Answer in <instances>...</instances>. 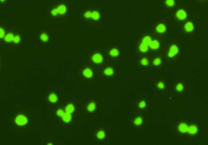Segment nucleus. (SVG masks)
<instances>
[{
	"label": "nucleus",
	"mask_w": 208,
	"mask_h": 145,
	"mask_svg": "<svg viewBox=\"0 0 208 145\" xmlns=\"http://www.w3.org/2000/svg\"><path fill=\"white\" fill-rule=\"evenodd\" d=\"M8 0H0V4H4L6 2H7Z\"/></svg>",
	"instance_id": "72a5a7b5"
},
{
	"label": "nucleus",
	"mask_w": 208,
	"mask_h": 145,
	"mask_svg": "<svg viewBox=\"0 0 208 145\" xmlns=\"http://www.w3.org/2000/svg\"><path fill=\"white\" fill-rule=\"evenodd\" d=\"M147 102H146V100H142L137 103V107L139 109H144L147 107Z\"/></svg>",
	"instance_id": "c85d7f7f"
},
{
	"label": "nucleus",
	"mask_w": 208,
	"mask_h": 145,
	"mask_svg": "<svg viewBox=\"0 0 208 145\" xmlns=\"http://www.w3.org/2000/svg\"><path fill=\"white\" fill-rule=\"evenodd\" d=\"M106 132L104 129H99L96 133V138L99 140H104L106 138Z\"/></svg>",
	"instance_id": "5701e85b"
},
{
	"label": "nucleus",
	"mask_w": 208,
	"mask_h": 145,
	"mask_svg": "<svg viewBox=\"0 0 208 145\" xmlns=\"http://www.w3.org/2000/svg\"><path fill=\"white\" fill-rule=\"evenodd\" d=\"M91 14H92V11L88 10V11H85L83 14V17L86 20H90L91 19Z\"/></svg>",
	"instance_id": "7c9ffc66"
},
{
	"label": "nucleus",
	"mask_w": 208,
	"mask_h": 145,
	"mask_svg": "<svg viewBox=\"0 0 208 145\" xmlns=\"http://www.w3.org/2000/svg\"><path fill=\"white\" fill-rule=\"evenodd\" d=\"M200 1H205V0H200Z\"/></svg>",
	"instance_id": "c9c22d12"
},
{
	"label": "nucleus",
	"mask_w": 208,
	"mask_h": 145,
	"mask_svg": "<svg viewBox=\"0 0 208 145\" xmlns=\"http://www.w3.org/2000/svg\"><path fill=\"white\" fill-rule=\"evenodd\" d=\"M22 38L21 36L18 34H15V36H14L13 41V44L15 45H18L22 43Z\"/></svg>",
	"instance_id": "bb28decb"
},
{
	"label": "nucleus",
	"mask_w": 208,
	"mask_h": 145,
	"mask_svg": "<svg viewBox=\"0 0 208 145\" xmlns=\"http://www.w3.org/2000/svg\"><path fill=\"white\" fill-rule=\"evenodd\" d=\"M91 62H92L93 64H96V65H100V64H102L104 62V56L101 53L99 52H96L94 53L91 56Z\"/></svg>",
	"instance_id": "20e7f679"
},
{
	"label": "nucleus",
	"mask_w": 208,
	"mask_h": 145,
	"mask_svg": "<svg viewBox=\"0 0 208 145\" xmlns=\"http://www.w3.org/2000/svg\"><path fill=\"white\" fill-rule=\"evenodd\" d=\"M13 122L17 127L23 128L29 124V118L24 113H18L14 117Z\"/></svg>",
	"instance_id": "f03ea898"
},
{
	"label": "nucleus",
	"mask_w": 208,
	"mask_h": 145,
	"mask_svg": "<svg viewBox=\"0 0 208 145\" xmlns=\"http://www.w3.org/2000/svg\"><path fill=\"white\" fill-rule=\"evenodd\" d=\"M64 109L65 112L71 113V114H74V113L76 112V107H75L74 104L72 102L67 104L64 107Z\"/></svg>",
	"instance_id": "6ab92c4d"
},
{
	"label": "nucleus",
	"mask_w": 208,
	"mask_h": 145,
	"mask_svg": "<svg viewBox=\"0 0 208 145\" xmlns=\"http://www.w3.org/2000/svg\"><path fill=\"white\" fill-rule=\"evenodd\" d=\"M65 113L64 108H58V109H56V111H55V115H57L58 117H60L61 118L63 115H64V113Z\"/></svg>",
	"instance_id": "c756f323"
},
{
	"label": "nucleus",
	"mask_w": 208,
	"mask_h": 145,
	"mask_svg": "<svg viewBox=\"0 0 208 145\" xmlns=\"http://www.w3.org/2000/svg\"><path fill=\"white\" fill-rule=\"evenodd\" d=\"M164 4L166 8L171 9L176 6V0H164Z\"/></svg>",
	"instance_id": "a878e982"
},
{
	"label": "nucleus",
	"mask_w": 208,
	"mask_h": 145,
	"mask_svg": "<svg viewBox=\"0 0 208 145\" xmlns=\"http://www.w3.org/2000/svg\"><path fill=\"white\" fill-rule=\"evenodd\" d=\"M61 119H62L63 122L65 123V124H69L73 120V114L65 112L64 115L61 117Z\"/></svg>",
	"instance_id": "a211bd4d"
},
{
	"label": "nucleus",
	"mask_w": 208,
	"mask_h": 145,
	"mask_svg": "<svg viewBox=\"0 0 208 145\" xmlns=\"http://www.w3.org/2000/svg\"><path fill=\"white\" fill-rule=\"evenodd\" d=\"M188 124L185 122H181L178 124L177 131L181 134H186L187 132Z\"/></svg>",
	"instance_id": "ddd939ff"
},
{
	"label": "nucleus",
	"mask_w": 208,
	"mask_h": 145,
	"mask_svg": "<svg viewBox=\"0 0 208 145\" xmlns=\"http://www.w3.org/2000/svg\"><path fill=\"white\" fill-rule=\"evenodd\" d=\"M47 101L52 104H56L59 102V96L55 92H51L47 96Z\"/></svg>",
	"instance_id": "6e6552de"
},
{
	"label": "nucleus",
	"mask_w": 208,
	"mask_h": 145,
	"mask_svg": "<svg viewBox=\"0 0 208 145\" xmlns=\"http://www.w3.org/2000/svg\"><path fill=\"white\" fill-rule=\"evenodd\" d=\"M160 47H161V44H160V41L157 39H152L149 44V49L153 51H157L160 49Z\"/></svg>",
	"instance_id": "f8f14e48"
},
{
	"label": "nucleus",
	"mask_w": 208,
	"mask_h": 145,
	"mask_svg": "<svg viewBox=\"0 0 208 145\" xmlns=\"http://www.w3.org/2000/svg\"><path fill=\"white\" fill-rule=\"evenodd\" d=\"M140 65H142V66H148L150 64V61L148 58L144 57V58H142L141 60H140Z\"/></svg>",
	"instance_id": "cd10ccee"
},
{
	"label": "nucleus",
	"mask_w": 208,
	"mask_h": 145,
	"mask_svg": "<svg viewBox=\"0 0 208 145\" xmlns=\"http://www.w3.org/2000/svg\"><path fill=\"white\" fill-rule=\"evenodd\" d=\"M138 50L142 53H147L149 51V46L148 45H146L144 43H142L140 42V44L138 45Z\"/></svg>",
	"instance_id": "412c9836"
},
{
	"label": "nucleus",
	"mask_w": 208,
	"mask_h": 145,
	"mask_svg": "<svg viewBox=\"0 0 208 145\" xmlns=\"http://www.w3.org/2000/svg\"><path fill=\"white\" fill-rule=\"evenodd\" d=\"M6 33V31L5 28H3V27L0 26V40H3Z\"/></svg>",
	"instance_id": "473e14b6"
},
{
	"label": "nucleus",
	"mask_w": 208,
	"mask_h": 145,
	"mask_svg": "<svg viewBox=\"0 0 208 145\" xmlns=\"http://www.w3.org/2000/svg\"><path fill=\"white\" fill-rule=\"evenodd\" d=\"M180 53V48L177 44H173L169 46L168 51L166 53V57L169 59H172L177 57Z\"/></svg>",
	"instance_id": "7ed1b4c3"
},
{
	"label": "nucleus",
	"mask_w": 208,
	"mask_h": 145,
	"mask_svg": "<svg viewBox=\"0 0 208 145\" xmlns=\"http://www.w3.org/2000/svg\"><path fill=\"white\" fill-rule=\"evenodd\" d=\"M183 28L184 32L190 34V33H192L194 32V31H195V29H196V26H195V25H194V23L192 22V21H187L184 23V24L183 26Z\"/></svg>",
	"instance_id": "0eeeda50"
},
{
	"label": "nucleus",
	"mask_w": 208,
	"mask_h": 145,
	"mask_svg": "<svg viewBox=\"0 0 208 145\" xmlns=\"http://www.w3.org/2000/svg\"><path fill=\"white\" fill-rule=\"evenodd\" d=\"M153 66H155V67H159L162 65V59L160 57H156L152 61Z\"/></svg>",
	"instance_id": "b1692460"
},
{
	"label": "nucleus",
	"mask_w": 208,
	"mask_h": 145,
	"mask_svg": "<svg viewBox=\"0 0 208 145\" xmlns=\"http://www.w3.org/2000/svg\"><path fill=\"white\" fill-rule=\"evenodd\" d=\"M101 18V14L100 11H97V10H94L92 11V14H91V19L94 21H99Z\"/></svg>",
	"instance_id": "aec40b11"
},
{
	"label": "nucleus",
	"mask_w": 208,
	"mask_h": 145,
	"mask_svg": "<svg viewBox=\"0 0 208 145\" xmlns=\"http://www.w3.org/2000/svg\"><path fill=\"white\" fill-rule=\"evenodd\" d=\"M167 26L164 23H159L155 27V31L158 34H164L167 31Z\"/></svg>",
	"instance_id": "1a4fd4ad"
},
{
	"label": "nucleus",
	"mask_w": 208,
	"mask_h": 145,
	"mask_svg": "<svg viewBox=\"0 0 208 145\" xmlns=\"http://www.w3.org/2000/svg\"><path fill=\"white\" fill-rule=\"evenodd\" d=\"M175 17L180 21H185L188 17L187 12L183 9H178L175 13Z\"/></svg>",
	"instance_id": "39448f33"
},
{
	"label": "nucleus",
	"mask_w": 208,
	"mask_h": 145,
	"mask_svg": "<svg viewBox=\"0 0 208 145\" xmlns=\"http://www.w3.org/2000/svg\"><path fill=\"white\" fill-rule=\"evenodd\" d=\"M102 72L103 75L108 77H112L115 75V70H114V68L111 66H106V67L103 70Z\"/></svg>",
	"instance_id": "9d476101"
},
{
	"label": "nucleus",
	"mask_w": 208,
	"mask_h": 145,
	"mask_svg": "<svg viewBox=\"0 0 208 145\" xmlns=\"http://www.w3.org/2000/svg\"><path fill=\"white\" fill-rule=\"evenodd\" d=\"M14 36H15V34H14L13 33H12V32L6 33L4 38V39H3L4 42L6 43V44H13Z\"/></svg>",
	"instance_id": "dca6fc26"
},
{
	"label": "nucleus",
	"mask_w": 208,
	"mask_h": 145,
	"mask_svg": "<svg viewBox=\"0 0 208 145\" xmlns=\"http://www.w3.org/2000/svg\"><path fill=\"white\" fill-rule=\"evenodd\" d=\"M156 87L158 90H164L166 89V84L163 81H159L156 84Z\"/></svg>",
	"instance_id": "2f4dec72"
},
{
	"label": "nucleus",
	"mask_w": 208,
	"mask_h": 145,
	"mask_svg": "<svg viewBox=\"0 0 208 145\" xmlns=\"http://www.w3.org/2000/svg\"><path fill=\"white\" fill-rule=\"evenodd\" d=\"M185 85L181 82H179V83H177L175 86V91L177 92V93H183V92L185 91Z\"/></svg>",
	"instance_id": "393cba45"
},
{
	"label": "nucleus",
	"mask_w": 208,
	"mask_h": 145,
	"mask_svg": "<svg viewBox=\"0 0 208 145\" xmlns=\"http://www.w3.org/2000/svg\"><path fill=\"white\" fill-rule=\"evenodd\" d=\"M81 75L86 80H91L94 77V72L90 67H86L81 71Z\"/></svg>",
	"instance_id": "423d86ee"
},
{
	"label": "nucleus",
	"mask_w": 208,
	"mask_h": 145,
	"mask_svg": "<svg viewBox=\"0 0 208 145\" xmlns=\"http://www.w3.org/2000/svg\"><path fill=\"white\" fill-rule=\"evenodd\" d=\"M199 127L197 126L196 124H190L188 125V129H187V134L190 135V136H196L199 134Z\"/></svg>",
	"instance_id": "9b49d317"
},
{
	"label": "nucleus",
	"mask_w": 208,
	"mask_h": 145,
	"mask_svg": "<svg viewBox=\"0 0 208 145\" xmlns=\"http://www.w3.org/2000/svg\"><path fill=\"white\" fill-rule=\"evenodd\" d=\"M47 145H52L53 143H52V142H47Z\"/></svg>",
	"instance_id": "f704fd0d"
},
{
	"label": "nucleus",
	"mask_w": 208,
	"mask_h": 145,
	"mask_svg": "<svg viewBox=\"0 0 208 145\" xmlns=\"http://www.w3.org/2000/svg\"><path fill=\"white\" fill-rule=\"evenodd\" d=\"M39 40L43 44H47L50 41V35H49L48 33L47 32H42L38 36Z\"/></svg>",
	"instance_id": "4468645a"
},
{
	"label": "nucleus",
	"mask_w": 208,
	"mask_h": 145,
	"mask_svg": "<svg viewBox=\"0 0 208 145\" xmlns=\"http://www.w3.org/2000/svg\"><path fill=\"white\" fill-rule=\"evenodd\" d=\"M97 109V104L96 102L91 101L86 106V111L89 113H94Z\"/></svg>",
	"instance_id": "f3484780"
},
{
	"label": "nucleus",
	"mask_w": 208,
	"mask_h": 145,
	"mask_svg": "<svg viewBox=\"0 0 208 145\" xmlns=\"http://www.w3.org/2000/svg\"><path fill=\"white\" fill-rule=\"evenodd\" d=\"M144 124V119L141 115H137L132 120V124L136 127H140Z\"/></svg>",
	"instance_id": "2eb2a0df"
},
{
	"label": "nucleus",
	"mask_w": 208,
	"mask_h": 145,
	"mask_svg": "<svg viewBox=\"0 0 208 145\" xmlns=\"http://www.w3.org/2000/svg\"><path fill=\"white\" fill-rule=\"evenodd\" d=\"M108 55L112 58H117L120 56V51L117 48H112L109 50Z\"/></svg>",
	"instance_id": "4be33fe9"
},
{
	"label": "nucleus",
	"mask_w": 208,
	"mask_h": 145,
	"mask_svg": "<svg viewBox=\"0 0 208 145\" xmlns=\"http://www.w3.org/2000/svg\"><path fill=\"white\" fill-rule=\"evenodd\" d=\"M68 12V7L65 4H60L57 6L51 9L49 13L52 17H62L64 16Z\"/></svg>",
	"instance_id": "f257e3e1"
}]
</instances>
